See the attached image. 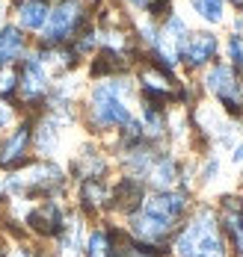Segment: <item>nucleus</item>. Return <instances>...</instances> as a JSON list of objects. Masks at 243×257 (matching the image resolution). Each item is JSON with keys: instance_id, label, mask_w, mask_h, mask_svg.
Instances as JSON below:
<instances>
[{"instance_id": "obj_1", "label": "nucleus", "mask_w": 243, "mask_h": 257, "mask_svg": "<svg viewBox=\"0 0 243 257\" xmlns=\"http://www.w3.org/2000/svg\"><path fill=\"white\" fill-rule=\"evenodd\" d=\"M169 251L175 257H228V242L222 236L214 207H196L187 216V222L172 233Z\"/></svg>"}, {"instance_id": "obj_2", "label": "nucleus", "mask_w": 243, "mask_h": 257, "mask_svg": "<svg viewBox=\"0 0 243 257\" xmlns=\"http://www.w3.org/2000/svg\"><path fill=\"white\" fill-rule=\"evenodd\" d=\"M134 98V83L125 77H107L89 92V124L95 130L125 127L134 115L128 101Z\"/></svg>"}, {"instance_id": "obj_3", "label": "nucleus", "mask_w": 243, "mask_h": 257, "mask_svg": "<svg viewBox=\"0 0 243 257\" xmlns=\"http://www.w3.org/2000/svg\"><path fill=\"white\" fill-rule=\"evenodd\" d=\"M202 83L216 101L222 103L225 115L243 118V80L228 62H211V68L205 71Z\"/></svg>"}, {"instance_id": "obj_4", "label": "nucleus", "mask_w": 243, "mask_h": 257, "mask_svg": "<svg viewBox=\"0 0 243 257\" xmlns=\"http://www.w3.org/2000/svg\"><path fill=\"white\" fill-rule=\"evenodd\" d=\"M83 21H86V9L80 0H59L48 12V21L42 27V42L45 45H65L68 39L77 36Z\"/></svg>"}, {"instance_id": "obj_5", "label": "nucleus", "mask_w": 243, "mask_h": 257, "mask_svg": "<svg viewBox=\"0 0 243 257\" xmlns=\"http://www.w3.org/2000/svg\"><path fill=\"white\" fill-rule=\"evenodd\" d=\"M216 53H219V39L211 30H202L187 36V42L178 51V62H184L187 68H205L216 59Z\"/></svg>"}, {"instance_id": "obj_6", "label": "nucleus", "mask_w": 243, "mask_h": 257, "mask_svg": "<svg viewBox=\"0 0 243 257\" xmlns=\"http://www.w3.org/2000/svg\"><path fill=\"white\" fill-rule=\"evenodd\" d=\"M18 89H21V95H24L27 101L45 98V92H48V65L39 59V53L27 56L24 71H21V77H18Z\"/></svg>"}, {"instance_id": "obj_7", "label": "nucleus", "mask_w": 243, "mask_h": 257, "mask_svg": "<svg viewBox=\"0 0 243 257\" xmlns=\"http://www.w3.org/2000/svg\"><path fill=\"white\" fill-rule=\"evenodd\" d=\"M27 222L33 225V231H39L42 236H56V233L62 231V225H65V213H62V207L59 201H45V204L33 207L27 216Z\"/></svg>"}, {"instance_id": "obj_8", "label": "nucleus", "mask_w": 243, "mask_h": 257, "mask_svg": "<svg viewBox=\"0 0 243 257\" xmlns=\"http://www.w3.org/2000/svg\"><path fill=\"white\" fill-rule=\"evenodd\" d=\"M178 178H181V166L172 154H157L148 175H145V183L151 189H175L178 186Z\"/></svg>"}, {"instance_id": "obj_9", "label": "nucleus", "mask_w": 243, "mask_h": 257, "mask_svg": "<svg viewBox=\"0 0 243 257\" xmlns=\"http://www.w3.org/2000/svg\"><path fill=\"white\" fill-rule=\"evenodd\" d=\"M62 121L59 115H45L36 127V148L45 157H54L59 151V139H62Z\"/></svg>"}, {"instance_id": "obj_10", "label": "nucleus", "mask_w": 243, "mask_h": 257, "mask_svg": "<svg viewBox=\"0 0 243 257\" xmlns=\"http://www.w3.org/2000/svg\"><path fill=\"white\" fill-rule=\"evenodd\" d=\"M30 142H33V133H30V124H21V127L12 130V136L3 142V148H0V166L6 169V166H15V163H21L24 154H27Z\"/></svg>"}, {"instance_id": "obj_11", "label": "nucleus", "mask_w": 243, "mask_h": 257, "mask_svg": "<svg viewBox=\"0 0 243 257\" xmlns=\"http://www.w3.org/2000/svg\"><path fill=\"white\" fill-rule=\"evenodd\" d=\"M56 242H59V257H80V251H83V222H80V216L65 219L62 231L56 233Z\"/></svg>"}, {"instance_id": "obj_12", "label": "nucleus", "mask_w": 243, "mask_h": 257, "mask_svg": "<svg viewBox=\"0 0 243 257\" xmlns=\"http://www.w3.org/2000/svg\"><path fill=\"white\" fill-rule=\"evenodd\" d=\"M48 3L45 0H24L18 3V24L30 33H42V27L48 21Z\"/></svg>"}, {"instance_id": "obj_13", "label": "nucleus", "mask_w": 243, "mask_h": 257, "mask_svg": "<svg viewBox=\"0 0 243 257\" xmlns=\"http://www.w3.org/2000/svg\"><path fill=\"white\" fill-rule=\"evenodd\" d=\"M116 248V228H95V231L86 236V257H113Z\"/></svg>"}, {"instance_id": "obj_14", "label": "nucleus", "mask_w": 243, "mask_h": 257, "mask_svg": "<svg viewBox=\"0 0 243 257\" xmlns=\"http://www.w3.org/2000/svg\"><path fill=\"white\" fill-rule=\"evenodd\" d=\"M80 204L86 207V210H101V207H107L110 204V189H107V183L104 180H95V178H89V180H83L80 183Z\"/></svg>"}, {"instance_id": "obj_15", "label": "nucleus", "mask_w": 243, "mask_h": 257, "mask_svg": "<svg viewBox=\"0 0 243 257\" xmlns=\"http://www.w3.org/2000/svg\"><path fill=\"white\" fill-rule=\"evenodd\" d=\"M24 53V36H21V27H3L0 30V65L18 59Z\"/></svg>"}, {"instance_id": "obj_16", "label": "nucleus", "mask_w": 243, "mask_h": 257, "mask_svg": "<svg viewBox=\"0 0 243 257\" xmlns=\"http://www.w3.org/2000/svg\"><path fill=\"white\" fill-rule=\"evenodd\" d=\"M193 12L211 27H219L225 21V0H190Z\"/></svg>"}, {"instance_id": "obj_17", "label": "nucleus", "mask_w": 243, "mask_h": 257, "mask_svg": "<svg viewBox=\"0 0 243 257\" xmlns=\"http://www.w3.org/2000/svg\"><path fill=\"white\" fill-rule=\"evenodd\" d=\"M225 56H228V65L237 71V74H243V39L240 36H228L225 39Z\"/></svg>"}, {"instance_id": "obj_18", "label": "nucleus", "mask_w": 243, "mask_h": 257, "mask_svg": "<svg viewBox=\"0 0 243 257\" xmlns=\"http://www.w3.org/2000/svg\"><path fill=\"white\" fill-rule=\"evenodd\" d=\"M219 166H222V163H219V157H208V160H205V163H202V169H199V183H205V186H208V183H214L216 178H219Z\"/></svg>"}, {"instance_id": "obj_19", "label": "nucleus", "mask_w": 243, "mask_h": 257, "mask_svg": "<svg viewBox=\"0 0 243 257\" xmlns=\"http://www.w3.org/2000/svg\"><path fill=\"white\" fill-rule=\"evenodd\" d=\"M18 89V77L12 71H3L0 74V92H15Z\"/></svg>"}, {"instance_id": "obj_20", "label": "nucleus", "mask_w": 243, "mask_h": 257, "mask_svg": "<svg viewBox=\"0 0 243 257\" xmlns=\"http://www.w3.org/2000/svg\"><path fill=\"white\" fill-rule=\"evenodd\" d=\"M9 124H12V106L0 98V130H6Z\"/></svg>"}, {"instance_id": "obj_21", "label": "nucleus", "mask_w": 243, "mask_h": 257, "mask_svg": "<svg viewBox=\"0 0 243 257\" xmlns=\"http://www.w3.org/2000/svg\"><path fill=\"white\" fill-rule=\"evenodd\" d=\"M231 166L240 172V178H243V142H237V145L231 148Z\"/></svg>"}, {"instance_id": "obj_22", "label": "nucleus", "mask_w": 243, "mask_h": 257, "mask_svg": "<svg viewBox=\"0 0 243 257\" xmlns=\"http://www.w3.org/2000/svg\"><path fill=\"white\" fill-rule=\"evenodd\" d=\"M128 3H131V6H136V9H145V3H148V0H128Z\"/></svg>"}, {"instance_id": "obj_23", "label": "nucleus", "mask_w": 243, "mask_h": 257, "mask_svg": "<svg viewBox=\"0 0 243 257\" xmlns=\"http://www.w3.org/2000/svg\"><path fill=\"white\" fill-rule=\"evenodd\" d=\"M0 21H3V0H0Z\"/></svg>"}, {"instance_id": "obj_24", "label": "nucleus", "mask_w": 243, "mask_h": 257, "mask_svg": "<svg viewBox=\"0 0 243 257\" xmlns=\"http://www.w3.org/2000/svg\"><path fill=\"white\" fill-rule=\"evenodd\" d=\"M231 3H237V6H240V0H231Z\"/></svg>"}, {"instance_id": "obj_25", "label": "nucleus", "mask_w": 243, "mask_h": 257, "mask_svg": "<svg viewBox=\"0 0 243 257\" xmlns=\"http://www.w3.org/2000/svg\"><path fill=\"white\" fill-rule=\"evenodd\" d=\"M240 257H243V254H240Z\"/></svg>"}]
</instances>
